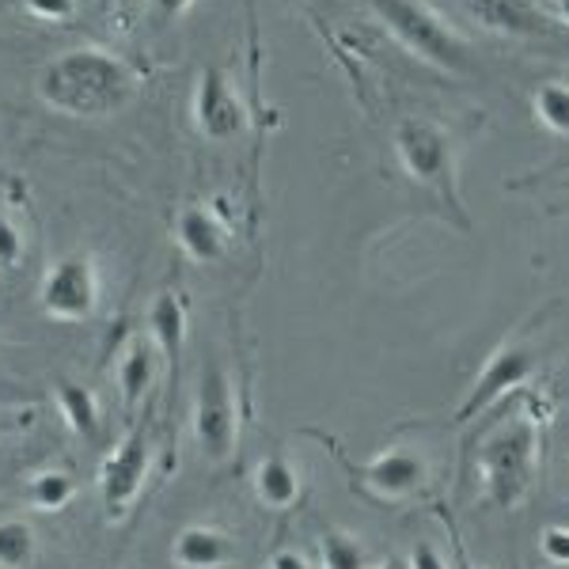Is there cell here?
<instances>
[{
	"label": "cell",
	"mask_w": 569,
	"mask_h": 569,
	"mask_svg": "<svg viewBox=\"0 0 569 569\" xmlns=\"http://www.w3.org/2000/svg\"><path fill=\"white\" fill-rule=\"evenodd\" d=\"M137 91V77L126 61L99 46H80L53 58L39 77V96L46 107L69 118H110Z\"/></svg>",
	"instance_id": "6da1fadb"
},
{
	"label": "cell",
	"mask_w": 569,
	"mask_h": 569,
	"mask_svg": "<svg viewBox=\"0 0 569 569\" xmlns=\"http://www.w3.org/2000/svg\"><path fill=\"white\" fill-rule=\"evenodd\" d=\"M543 460V418L536 407H517L498 418L479 445V479L493 509H517L531 493Z\"/></svg>",
	"instance_id": "7a4b0ae2"
},
{
	"label": "cell",
	"mask_w": 569,
	"mask_h": 569,
	"mask_svg": "<svg viewBox=\"0 0 569 569\" xmlns=\"http://www.w3.org/2000/svg\"><path fill=\"white\" fill-rule=\"evenodd\" d=\"M369 4L376 20L395 34V42L407 46L418 61L440 72H452V77H467L475 69L471 46L421 0H369Z\"/></svg>",
	"instance_id": "3957f363"
},
{
	"label": "cell",
	"mask_w": 569,
	"mask_h": 569,
	"mask_svg": "<svg viewBox=\"0 0 569 569\" xmlns=\"http://www.w3.org/2000/svg\"><path fill=\"white\" fill-rule=\"evenodd\" d=\"M395 152H399V163L418 187H426L429 194L440 198V206L448 213L460 217V224L467 228L471 220L463 217V201L460 190H456V152H452V137L440 130L437 122H426V118H402L395 126Z\"/></svg>",
	"instance_id": "277c9868"
},
{
	"label": "cell",
	"mask_w": 569,
	"mask_h": 569,
	"mask_svg": "<svg viewBox=\"0 0 569 569\" xmlns=\"http://www.w3.org/2000/svg\"><path fill=\"white\" fill-rule=\"evenodd\" d=\"M190 429H194V445L206 463L224 467L236 456V445H240V410H236V383L220 361H209L201 369Z\"/></svg>",
	"instance_id": "5b68a950"
},
{
	"label": "cell",
	"mask_w": 569,
	"mask_h": 569,
	"mask_svg": "<svg viewBox=\"0 0 569 569\" xmlns=\"http://www.w3.org/2000/svg\"><path fill=\"white\" fill-rule=\"evenodd\" d=\"M539 369V342H536V327H520L490 353V361L482 365V372L475 376L471 391L456 410V421H471L482 410H490L493 402L505 399L509 391L525 388V383Z\"/></svg>",
	"instance_id": "8992f818"
},
{
	"label": "cell",
	"mask_w": 569,
	"mask_h": 569,
	"mask_svg": "<svg viewBox=\"0 0 569 569\" xmlns=\"http://www.w3.org/2000/svg\"><path fill=\"white\" fill-rule=\"evenodd\" d=\"M350 467L353 486L376 505H399L426 498V490L433 486V460L421 452L418 445H395L388 452L372 456L365 467L342 460Z\"/></svg>",
	"instance_id": "52a82bcc"
},
{
	"label": "cell",
	"mask_w": 569,
	"mask_h": 569,
	"mask_svg": "<svg viewBox=\"0 0 569 569\" xmlns=\"http://www.w3.org/2000/svg\"><path fill=\"white\" fill-rule=\"evenodd\" d=\"M39 308L58 323H88L99 311V270L91 254H61L39 281Z\"/></svg>",
	"instance_id": "ba28073f"
},
{
	"label": "cell",
	"mask_w": 569,
	"mask_h": 569,
	"mask_svg": "<svg viewBox=\"0 0 569 569\" xmlns=\"http://www.w3.org/2000/svg\"><path fill=\"white\" fill-rule=\"evenodd\" d=\"M152 471V445H149V429L137 426L122 445H114L99 463V498L110 520H122L141 498L144 482Z\"/></svg>",
	"instance_id": "9c48e42d"
},
{
	"label": "cell",
	"mask_w": 569,
	"mask_h": 569,
	"mask_svg": "<svg viewBox=\"0 0 569 569\" xmlns=\"http://www.w3.org/2000/svg\"><path fill=\"white\" fill-rule=\"evenodd\" d=\"M194 126L209 141H236L247 130V107L224 69H201L194 84Z\"/></svg>",
	"instance_id": "30bf717a"
},
{
	"label": "cell",
	"mask_w": 569,
	"mask_h": 569,
	"mask_svg": "<svg viewBox=\"0 0 569 569\" xmlns=\"http://www.w3.org/2000/svg\"><path fill=\"white\" fill-rule=\"evenodd\" d=\"M149 342L156 346L160 361L168 365V380L179 383V369H182V346H187V323H190V308H187V297L179 292L163 289L156 292V300L149 305Z\"/></svg>",
	"instance_id": "8fae6325"
},
{
	"label": "cell",
	"mask_w": 569,
	"mask_h": 569,
	"mask_svg": "<svg viewBox=\"0 0 569 569\" xmlns=\"http://www.w3.org/2000/svg\"><path fill=\"white\" fill-rule=\"evenodd\" d=\"M176 240L182 247L190 262L198 266H213L224 259V247H228V236H224V224L209 213L206 206H187L182 213L176 217Z\"/></svg>",
	"instance_id": "7c38bea8"
},
{
	"label": "cell",
	"mask_w": 569,
	"mask_h": 569,
	"mask_svg": "<svg viewBox=\"0 0 569 569\" xmlns=\"http://www.w3.org/2000/svg\"><path fill=\"white\" fill-rule=\"evenodd\" d=\"M236 558V543L228 531L213 525H190L176 536L171 562L179 569H224Z\"/></svg>",
	"instance_id": "4fadbf2b"
},
{
	"label": "cell",
	"mask_w": 569,
	"mask_h": 569,
	"mask_svg": "<svg viewBox=\"0 0 569 569\" xmlns=\"http://www.w3.org/2000/svg\"><path fill=\"white\" fill-rule=\"evenodd\" d=\"M156 357L160 353H156V346L149 342V338H133V342L122 350V357H118L114 383H118V399H122V407L130 410V415L152 395Z\"/></svg>",
	"instance_id": "5bb4252c"
},
{
	"label": "cell",
	"mask_w": 569,
	"mask_h": 569,
	"mask_svg": "<svg viewBox=\"0 0 569 569\" xmlns=\"http://www.w3.org/2000/svg\"><path fill=\"white\" fill-rule=\"evenodd\" d=\"M251 486H254V498H259L266 509H273V512L292 509V505L305 498V482H300V471L289 460H284L281 452L262 456L259 467H254V475H251Z\"/></svg>",
	"instance_id": "9a60e30c"
},
{
	"label": "cell",
	"mask_w": 569,
	"mask_h": 569,
	"mask_svg": "<svg viewBox=\"0 0 569 569\" xmlns=\"http://www.w3.org/2000/svg\"><path fill=\"white\" fill-rule=\"evenodd\" d=\"M53 399H58V410H61V418H66V426L80 440H103V410H99L96 391L69 380V376H61V380H53Z\"/></svg>",
	"instance_id": "2e32d148"
},
{
	"label": "cell",
	"mask_w": 569,
	"mask_h": 569,
	"mask_svg": "<svg viewBox=\"0 0 569 569\" xmlns=\"http://www.w3.org/2000/svg\"><path fill=\"white\" fill-rule=\"evenodd\" d=\"M475 16L505 34H543L547 16L539 12L536 0H471Z\"/></svg>",
	"instance_id": "e0dca14e"
},
{
	"label": "cell",
	"mask_w": 569,
	"mask_h": 569,
	"mask_svg": "<svg viewBox=\"0 0 569 569\" xmlns=\"http://www.w3.org/2000/svg\"><path fill=\"white\" fill-rule=\"evenodd\" d=\"M77 493H80V482L69 467H42V471H34L31 479H27L23 498L34 512H61L77 501Z\"/></svg>",
	"instance_id": "ac0fdd59"
},
{
	"label": "cell",
	"mask_w": 569,
	"mask_h": 569,
	"mask_svg": "<svg viewBox=\"0 0 569 569\" xmlns=\"http://www.w3.org/2000/svg\"><path fill=\"white\" fill-rule=\"evenodd\" d=\"M34 558H39V531L31 520H0V569H31Z\"/></svg>",
	"instance_id": "d6986e66"
},
{
	"label": "cell",
	"mask_w": 569,
	"mask_h": 569,
	"mask_svg": "<svg viewBox=\"0 0 569 569\" xmlns=\"http://www.w3.org/2000/svg\"><path fill=\"white\" fill-rule=\"evenodd\" d=\"M319 566L323 569H369V547L342 528H327L319 536Z\"/></svg>",
	"instance_id": "ffe728a7"
},
{
	"label": "cell",
	"mask_w": 569,
	"mask_h": 569,
	"mask_svg": "<svg viewBox=\"0 0 569 569\" xmlns=\"http://www.w3.org/2000/svg\"><path fill=\"white\" fill-rule=\"evenodd\" d=\"M531 110H536V118L550 133L569 137V88L566 84H555V80L539 84L536 96H531Z\"/></svg>",
	"instance_id": "44dd1931"
},
{
	"label": "cell",
	"mask_w": 569,
	"mask_h": 569,
	"mask_svg": "<svg viewBox=\"0 0 569 569\" xmlns=\"http://www.w3.org/2000/svg\"><path fill=\"white\" fill-rule=\"evenodd\" d=\"M23 259V232L16 228V220L0 213V270H12Z\"/></svg>",
	"instance_id": "7402d4cb"
},
{
	"label": "cell",
	"mask_w": 569,
	"mask_h": 569,
	"mask_svg": "<svg viewBox=\"0 0 569 569\" xmlns=\"http://www.w3.org/2000/svg\"><path fill=\"white\" fill-rule=\"evenodd\" d=\"M23 8L42 23H61V20H69L77 4H72V0H23Z\"/></svg>",
	"instance_id": "603a6c76"
},
{
	"label": "cell",
	"mask_w": 569,
	"mask_h": 569,
	"mask_svg": "<svg viewBox=\"0 0 569 569\" xmlns=\"http://www.w3.org/2000/svg\"><path fill=\"white\" fill-rule=\"evenodd\" d=\"M543 555H547V562L569 566V525H555L543 531Z\"/></svg>",
	"instance_id": "cb8c5ba5"
},
{
	"label": "cell",
	"mask_w": 569,
	"mask_h": 569,
	"mask_svg": "<svg viewBox=\"0 0 569 569\" xmlns=\"http://www.w3.org/2000/svg\"><path fill=\"white\" fill-rule=\"evenodd\" d=\"M402 569H448V562L440 558L437 547L415 543V550H410V558H407V566H402Z\"/></svg>",
	"instance_id": "d4e9b609"
},
{
	"label": "cell",
	"mask_w": 569,
	"mask_h": 569,
	"mask_svg": "<svg viewBox=\"0 0 569 569\" xmlns=\"http://www.w3.org/2000/svg\"><path fill=\"white\" fill-rule=\"evenodd\" d=\"M266 569H311V562H308L305 550L281 547V550H273V555H270V566H266Z\"/></svg>",
	"instance_id": "484cf974"
},
{
	"label": "cell",
	"mask_w": 569,
	"mask_h": 569,
	"mask_svg": "<svg viewBox=\"0 0 569 569\" xmlns=\"http://www.w3.org/2000/svg\"><path fill=\"white\" fill-rule=\"evenodd\" d=\"M149 8L160 20H176V16H182L190 8V0H149Z\"/></svg>",
	"instance_id": "4316f807"
},
{
	"label": "cell",
	"mask_w": 569,
	"mask_h": 569,
	"mask_svg": "<svg viewBox=\"0 0 569 569\" xmlns=\"http://www.w3.org/2000/svg\"><path fill=\"white\" fill-rule=\"evenodd\" d=\"M555 16L569 27V0H555Z\"/></svg>",
	"instance_id": "83f0119b"
},
{
	"label": "cell",
	"mask_w": 569,
	"mask_h": 569,
	"mask_svg": "<svg viewBox=\"0 0 569 569\" xmlns=\"http://www.w3.org/2000/svg\"><path fill=\"white\" fill-rule=\"evenodd\" d=\"M8 426H12V421H8L4 415H0V437H4V433H8Z\"/></svg>",
	"instance_id": "f1b7e54d"
},
{
	"label": "cell",
	"mask_w": 569,
	"mask_h": 569,
	"mask_svg": "<svg viewBox=\"0 0 569 569\" xmlns=\"http://www.w3.org/2000/svg\"><path fill=\"white\" fill-rule=\"evenodd\" d=\"M0 187H8V171L4 168H0Z\"/></svg>",
	"instance_id": "f546056e"
},
{
	"label": "cell",
	"mask_w": 569,
	"mask_h": 569,
	"mask_svg": "<svg viewBox=\"0 0 569 569\" xmlns=\"http://www.w3.org/2000/svg\"><path fill=\"white\" fill-rule=\"evenodd\" d=\"M380 569H402V566H395V562H388V566H380Z\"/></svg>",
	"instance_id": "4dcf8cb0"
},
{
	"label": "cell",
	"mask_w": 569,
	"mask_h": 569,
	"mask_svg": "<svg viewBox=\"0 0 569 569\" xmlns=\"http://www.w3.org/2000/svg\"><path fill=\"white\" fill-rule=\"evenodd\" d=\"M99 4H107V0H99Z\"/></svg>",
	"instance_id": "1f68e13d"
}]
</instances>
